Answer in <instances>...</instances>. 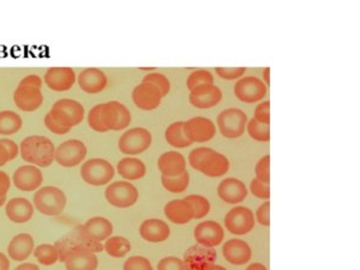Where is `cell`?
Returning <instances> with one entry per match:
<instances>
[{"mask_svg": "<svg viewBox=\"0 0 360 270\" xmlns=\"http://www.w3.org/2000/svg\"><path fill=\"white\" fill-rule=\"evenodd\" d=\"M20 153L25 162L36 167H48L54 161L55 146L45 136H28L21 142Z\"/></svg>", "mask_w": 360, "mask_h": 270, "instance_id": "1", "label": "cell"}, {"mask_svg": "<svg viewBox=\"0 0 360 270\" xmlns=\"http://www.w3.org/2000/svg\"><path fill=\"white\" fill-rule=\"evenodd\" d=\"M42 79L38 75H29L22 79L13 93V101L23 112L39 110L44 103Z\"/></svg>", "mask_w": 360, "mask_h": 270, "instance_id": "2", "label": "cell"}, {"mask_svg": "<svg viewBox=\"0 0 360 270\" xmlns=\"http://www.w3.org/2000/svg\"><path fill=\"white\" fill-rule=\"evenodd\" d=\"M55 248L58 250L59 259L62 261L71 251L75 250H84V251H91L94 254H99L104 251V244L98 242L95 239L89 236L84 231L83 225L76 226L75 229L71 231L70 233L60 238L58 242H55Z\"/></svg>", "mask_w": 360, "mask_h": 270, "instance_id": "3", "label": "cell"}, {"mask_svg": "<svg viewBox=\"0 0 360 270\" xmlns=\"http://www.w3.org/2000/svg\"><path fill=\"white\" fill-rule=\"evenodd\" d=\"M67 196L57 186H44L36 190L34 195V207L39 213L47 217H57L64 212L67 207Z\"/></svg>", "mask_w": 360, "mask_h": 270, "instance_id": "4", "label": "cell"}, {"mask_svg": "<svg viewBox=\"0 0 360 270\" xmlns=\"http://www.w3.org/2000/svg\"><path fill=\"white\" fill-rule=\"evenodd\" d=\"M116 174V169L113 165L107 160L96 159L88 160L81 167V176L87 184L93 186H104L108 184Z\"/></svg>", "mask_w": 360, "mask_h": 270, "instance_id": "5", "label": "cell"}, {"mask_svg": "<svg viewBox=\"0 0 360 270\" xmlns=\"http://www.w3.org/2000/svg\"><path fill=\"white\" fill-rule=\"evenodd\" d=\"M51 115L64 127H72L79 125L84 118V107L74 98H60L51 108Z\"/></svg>", "mask_w": 360, "mask_h": 270, "instance_id": "6", "label": "cell"}, {"mask_svg": "<svg viewBox=\"0 0 360 270\" xmlns=\"http://www.w3.org/2000/svg\"><path fill=\"white\" fill-rule=\"evenodd\" d=\"M153 137L145 127H133L120 136L118 147L125 155H138L152 146Z\"/></svg>", "mask_w": 360, "mask_h": 270, "instance_id": "7", "label": "cell"}, {"mask_svg": "<svg viewBox=\"0 0 360 270\" xmlns=\"http://www.w3.org/2000/svg\"><path fill=\"white\" fill-rule=\"evenodd\" d=\"M106 201L113 207L124 209L130 208L136 205L138 200V190L135 185L128 183L126 180L114 181L109 184L105 191Z\"/></svg>", "mask_w": 360, "mask_h": 270, "instance_id": "8", "label": "cell"}, {"mask_svg": "<svg viewBox=\"0 0 360 270\" xmlns=\"http://www.w3.org/2000/svg\"><path fill=\"white\" fill-rule=\"evenodd\" d=\"M246 124L248 117L239 108H227L218 117L220 132L226 139H239L240 136L244 135Z\"/></svg>", "mask_w": 360, "mask_h": 270, "instance_id": "9", "label": "cell"}, {"mask_svg": "<svg viewBox=\"0 0 360 270\" xmlns=\"http://www.w3.org/2000/svg\"><path fill=\"white\" fill-rule=\"evenodd\" d=\"M87 146L79 139H69L55 148L54 160L62 167L72 168L82 164L87 156Z\"/></svg>", "mask_w": 360, "mask_h": 270, "instance_id": "10", "label": "cell"}, {"mask_svg": "<svg viewBox=\"0 0 360 270\" xmlns=\"http://www.w3.org/2000/svg\"><path fill=\"white\" fill-rule=\"evenodd\" d=\"M101 119L108 131H120L124 130L131 123V113L128 107L119 101H108L102 103Z\"/></svg>", "mask_w": 360, "mask_h": 270, "instance_id": "11", "label": "cell"}, {"mask_svg": "<svg viewBox=\"0 0 360 270\" xmlns=\"http://www.w3.org/2000/svg\"><path fill=\"white\" fill-rule=\"evenodd\" d=\"M225 226L228 232L236 236H244L253 231L255 226V215L251 209L241 205L236 207L226 214Z\"/></svg>", "mask_w": 360, "mask_h": 270, "instance_id": "12", "label": "cell"}, {"mask_svg": "<svg viewBox=\"0 0 360 270\" xmlns=\"http://www.w3.org/2000/svg\"><path fill=\"white\" fill-rule=\"evenodd\" d=\"M184 134L191 143H204L214 139L216 127L211 119L194 117L184 122Z\"/></svg>", "mask_w": 360, "mask_h": 270, "instance_id": "13", "label": "cell"}, {"mask_svg": "<svg viewBox=\"0 0 360 270\" xmlns=\"http://www.w3.org/2000/svg\"><path fill=\"white\" fill-rule=\"evenodd\" d=\"M234 94L243 103H258L267 95V86L260 78L248 76V77L240 78L236 83Z\"/></svg>", "mask_w": 360, "mask_h": 270, "instance_id": "14", "label": "cell"}, {"mask_svg": "<svg viewBox=\"0 0 360 270\" xmlns=\"http://www.w3.org/2000/svg\"><path fill=\"white\" fill-rule=\"evenodd\" d=\"M216 261V251L214 248L202 245L191 246L184 255L182 262L187 270H206Z\"/></svg>", "mask_w": 360, "mask_h": 270, "instance_id": "15", "label": "cell"}, {"mask_svg": "<svg viewBox=\"0 0 360 270\" xmlns=\"http://www.w3.org/2000/svg\"><path fill=\"white\" fill-rule=\"evenodd\" d=\"M44 181V176L40 168L33 165H25L22 167L17 168L13 173V183L18 190L30 193L36 191L41 186Z\"/></svg>", "mask_w": 360, "mask_h": 270, "instance_id": "16", "label": "cell"}, {"mask_svg": "<svg viewBox=\"0 0 360 270\" xmlns=\"http://www.w3.org/2000/svg\"><path fill=\"white\" fill-rule=\"evenodd\" d=\"M161 91L150 83H143L133 90V101L140 110L153 111L161 103Z\"/></svg>", "mask_w": 360, "mask_h": 270, "instance_id": "17", "label": "cell"}, {"mask_svg": "<svg viewBox=\"0 0 360 270\" xmlns=\"http://www.w3.org/2000/svg\"><path fill=\"white\" fill-rule=\"evenodd\" d=\"M194 236L199 245L216 248L224 240L225 232L219 222L207 220L196 226Z\"/></svg>", "mask_w": 360, "mask_h": 270, "instance_id": "18", "label": "cell"}, {"mask_svg": "<svg viewBox=\"0 0 360 270\" xmlns=\"http://www.w3.org/2000/svg\"><path fill=\"white\" fill-rule=\"evenodd\" d=\"M222 100V91L215 84H204L192 89L189 95L191 105L197 108L207 110L216 106Z\"/></svg>", "mask_w": 360, "mask_h": 270, "instance_id": "19", "label": "cell"}, {"mask_svg": "<svg viewBox=\"0 0 360 270\" xmlns=\"http://www.w3.org/2000/svg\"><path fill=\"white\" fill-rule=\"evenodd\" d=\"M76 72L71 68H51L46 71V86L54 91H67L76 83Z\"/></svg>", "mask_w": 360, "mask_h": 270, "instance_id": "20", "label": "cell"}, {"mask_svg": "<svg viewBox=\"0 0 360 270\" xmlns=\"http://www.w3.org/2000/svg\"><path fill=\"white\" fill-rule=\"evenodd\" d=\"M228 169H229V160L224 154L215 152L211 148L201 161L197 171L211 178H219L225 176L228 172Z\"/></svg>", "mask_w": 360, "mask_h": 270, "instance_id": "21", "label": "cell"}, {"mask_svg": "<svg viewBox=\"0 0 360 270\" xmlns=\"http://www.w3.org/2000/svg\"><path fill=\"white\" fill-rule=\"evenodd\" d=\"M218 195L228 205H238L248 196V188L241 180L227 178L222 180L218 186Z\"/></svg>", "mask_w": 360, "mask_h": 270, "instance_id": "22", "label": "cell"}, {"mask_svg": "<svg viewBox=\"0 0 360 270\" xmlns=\"http://www.w3.org/2000/svg\"><path fill=\"white\" fill-rule=\"evenodd\" d=\"M222 254L227 262L234 266H243L253 257V250L241 239H231L222 246Z\"/></svg>", "mask_w": 360, "mask_h": 270, "instance_id": "23", "label": "cell"}, {"mask_svg": "<svg viewBox=\"0 0 360 270\" xmlns=\"http://www.w3.org/2000/svg\"><path fill=\"white\" fill-rule=\"evenodd\" d=\"M79 86L88 94H98L107 86V76L104 71L95 68L83 70L77 77Z\"/></svg>", "mask_w": 360, "mask_h": 270, "instance_id": "24", "label": "cell"}, {"mask_svg": "<svg viewBox=\"0 0 360 270\" xmlns=\"http://www.w3.org/2000/svg\"><path fill=\"white\" fill-rule=\"evenodd\" d=\"M62 262L67 270H96L99 266L96 254L84 250L71 251L64 257Z\"/></svg>", "mask_w": 360, "mask_h": 270, "instance_id": "25", "label": "cell"}, {"mask_svg": "<svg viewBox=\"0 0 360 270\" xmlns=\"http://www.w3.org/2000/svg\"><path fill=\"white\" fill-rule=\"evenodd\" d=\"M5 213L10 221L15 224H25L33 217L34 205L27 198L16 197L6 203Z\"/></svg>", "mask_w": 360, "mask_h": 270, "instance_id": "26", "label": "cell"}, {"mask_svg": "<svg viewBox=\"0 0 360 270\" xmlns=\"http://www.w3.org/2000/svg\"><path fill=\"white\" fill-rule=\"evenodd\" d=\"M158 167L162 176L174 178L187 171V160L178 152L164 153L159 158Z\"/></svg>", "mask_w": 360, "mask_h": 270, "instance_id": "27", "label": "cell"}, {"mask_svg": "<svg viewBox=\"0 0 360 270\" xmlns=\"http://www.w3.org/2000/svg\"><path fill=\"white\" fill-rule=\"evenodd\" d=\"M140 234L145 242H165L170 237V226L160 219H149L142 222L140 226Z\"/></svg>", "mask_w": 360, "mask_h": 270, "instance_id": "28", "label": "cell"}, {"mask_svg": "<svg viewBox=\"0 0 360 270\" xmlns=\"http://www.w3.org/2000/svg\"><path fill=\"white\" fill-rule=\"evenodd\" d=\"M34 249V239L30 234H17L8 245V257L16 262H23L33 254Z\"/></svg>", "mask_w": 360, "mask_h": 270, "instance_id": "29", "label": "cell"}, {"mask_svg": "<svg viewBox=\"0 0 360 270\" xmlns=\"http://www.w3.org/2000/svg\"><path fill=\"white\" fill-rule=\"evenodd\" d=\"M165 215L175 225H185L194 219L192 207L185 198L168 202L165 205Z\"/></svg>", "mask_w": 360, "mask_h": 270, "instance_id": "30", "label": "cell"}, {"mask_svg": "<svg viewBox=\"0 0 360 270\" xmlns=\"http://www.w3.org/2000/svg\"><path fill=\"white\" fill-rule=\"evenodd\" d=\"M116 172L125 180L142 179L147 174V166L142 160L126 156L116 165Z\"/></svg>", "mask_w": 360, "mask_h": 270, "instance_id": "31", "label": "cell"}, {"mask_svg": "<svg viewBox=\"0 0 360 270\" xmlns=\"http://www.w3.org/2000/svg\"><path fill=\"white\" fill-rule=\"evenodd\" d=\"M83 229L98 242L107 240L113 233L112 222L102 217H91L86 224H83Z\"/></svg>", "mask_w": 360, "mask_h": 270, "instance_id": "32", "label": "cell"}, {"mask_svg": "<svg viewBox=\"0 0 360 270\" xmlns=\"http://www.w3.org/2000/svg\"><path fill=\"white\" fill-rule=\"evenodd\" d=\"M23 125L21 115L13 111L0 112V135L11 136L20 131Z\"/></svg>", "mask_w": 360, "mask_h": 270, "instance_id": "33", "label": "cell"}, {"mask_svg": "<svg viewBox=\"0 0 360 270\" xmlns=\"http://www.w3.org/2000/svg\"><path fill=\"white\" fill-rule=\"evenodd\" d=\"M165 137L167 143L172 147L187 148L192 144L184 134V122L171 124L170 127L166 129Z\"/></svg>", "mask_w": 360, "mask_h": 270, "instance_id": "34", "label": "cell"}, {"mask_svg": "<svg viewBox=\"0 0 360 270\" xmlns=\"http://www.w3.org/2000/svg\"><path fill=\"white\" fill-rule=\"evenodd\" d=\"M104 250L111 257L123 258L130 252L131 244L125 237H109L104 244Z\"/></svg>", "mask_w": 360, "mask_h": 270, "instance_id": "35", "label": "cell"}, {"mask_svg": "<svg viewBox=\"0 0 360 270\" xmlns=\"http://www.w3.org/2000/svg\"><path fill=\"white\" fill-rule=\"evenodd\" d=\"M33 254L42 266H53L54 263L59 261L58 250L52 244H41L36 246Z\"/></svg>", "mask_w": 360, "mask_h": 270, "instance_id": "36", "label": "cell"}, {"mask_svg": "<svg viewBox=\"0 0 360 270\" xmlns=\"http://www.w3.org/2000/svg\"><path fill=\"white\" fill-rule=\"evenodd\" d=\"M161 184L164 188L172 193H184L190 184V174L187 171L174 178L161 176Z\"/></svg>", "mask_w": 360, "mask_h": 270, "instance_id": "37", "label": "cell"}, {"mask_svg": "<svg viewBox=\"0 0 360 270\" xmlns=\"http://www.w3.org/2000/svg\"><path fill=\"white\" fill-rule=\"evenodd\" d=\"M191 207H192V212H194V219L199 220L204 217H207L209 212H211V203L208 201L207 198L201 195H190V196L185 197Z\"/></svg>", "mask_w": 360, "mask_h": 270, "instance_id": "38", "label": "cell"}, {"mask_svg": "<svg viewBox=\"0 0 360 270\" xmlns=\"http://www.w3.org/2000/svg\"><path fill=\"white\" fill-rule=\"evenodd\" d=\"M204 84H214V76L209 70L199 69L192 71L187 79V89L192 90Z\"/></svg>", "mask_w": 360, "mask_h": 270, "instance_id": "39", "label": "cell"}, {"mask_svg": "<svg viewBox=\"0 0 360 270\" xmlns=\"http://www.w3.org/2000/svg\"><path fill=\"white\" fill-rule=\"evenodd\" d=\"M248 134L251 139L258 142H269L270 139V127L265 124L258 123L256 119L253 118L248 122Z\"/></svg>", "mask_w": 360, "mask_h": 270, "instance_id": "40", "label": "cell"}, {"mask_svg": "<svg viewBox=\"0 0 360 270\" xmlns=\"http://www.w3.org/2000/svg\"><path fill=\"white\" fill-rule=\"evenodd\" d=\"M142 82L150 83V84L156 86V88L161 91L162 98L170 93V79L166 77L165 75L159 74V72H152V74L147 75V76L143 78Z\"/></svg>", "mask_w": 360, "mask_h": 270, "instance_id": "41", "label": "cell"}, {"mask_svg": "<svg viewBox=\"0 0 360 270\" xmlns=\"http://www.w3.org/2000/svg\"><path fill=\"white\" fill-rule=\"evenodd\" d=\"M101 110H102V103L93 107L89 113H88V124L91 129L96 132H107V127H105L101 119Z\"/></svg>", "mask_w": 360, "mask_h": 270, "instance_id": "42", "label": "cell"}, {"mask_svg": "<svg viewBox=\"0 0 360 270\" xmlns=\"http://www.w3.org/2000/svg\"><path fill=\"white\" fill-rule=\"evenodd\" d=\"M123 270H153V266L148 258L133 256L125 261Z\"/></svg>", "mask_w": 360, "mask_h": 270, "instance_id": "43", "label": "cell"}, {"mask_svg": "<svg viewBox=\"0 0 360 270\" xmlns=\"http://www.w3.org/2000/svg\"><path fill=\"white\" fill-rule=\"evenodd\" d=\"M270 156L265 155L260 159L257 162L256 167H255V172H256V178L261 180L265 184H269L270 181Z\"/></svg>", "mask_w": 360, "mask_h": 270, "instance_id": "44", "label": "cell"}, {"mask_svg": "<svg viewBox=\"0 0 360 270\" xmlns=\"http://www.w3.org/2000/svg\"><path fill=\"white\" fill-rule=\"evenodd\" d=\"M250 191L253 193V196L261 200H269L270 197V188L269 184H265L261 180L255 179L251 181L250 184Z\"/></svg>", "mask_w": 360, "mask_h": 270, "instance_id": "45", "label": "cell"}, {"mask_svg": "<svg viewBox=\"0 0 360 270\" xmlns=\"http://www.w3.org/2000/svg\"><path fill=\"white\" fill-rule=\"evenodd\" d=\"M158 270H187L185 264L182 262V259L178 257L162 258L161 261L158 263Z\"/></svg>", "mask_w": 360, "mask_h": 270, "instance_id": "46", "label": "cell"}, {"mask_svg": "<svg viewBox=\"0 0 360 270\" xmlns=\"http://www.w3.org/2000/svg\"><path fill=\"white\" fill-rule=\"evenodd\" d=\"M44 123H45V127H47L51 132L55 134V135H65V134H67V132L71 130L70 127H64L62 124L58 123V122L51 115L50 112L45 115Z\"/></svg>", "mask_w": 360, "mask_h": 270, "instance_id": "47", "label": "cell"}, {"mask_svg": "<svg viewBox=\"0 0 360 270\" xmlns=\"http://www.w3.org/2000/svg\"><path fill=\"white\" fill-rule=\"evenodd\" d=\"M215 71L220 77L232 81V79L241 77L245 74L246 69L245 68H216Z\"/></svg>", "mask_w": 360, "mask_h": 270, "instance_id": "48", "label": "cell"}, {"mask_svg": "<svg viewBox=\"0 0 360 270\" xmlns=\"http://www.w3.org/2000/svg\"><path fill=\"white\" fill-rule=\"evenodd\" d=\"M270 103L269 101H265V103H260L255 110V117L258 123L265 124L269 125L270 124Z\"/></svg>", "mask_w": 360, "mask_h": 270, "instance_id": "49", "label": "cell"}, {"mask_svg": "<svg viewBox=\"0 0 360 270\" xmlns=\"http://www.w3.org/2000/svg\"><path fill=\"white\" fill-rule=\"evenodd\" d=\"M209 149H211V148L208 147H199L194 149V150L190 153V155H189V164H190L191 167L197 171L201 161H202L203 158L207 154Z\"/></svg>", "mask_w": 360, "mask_h": 270, "instance_id": "50", "label": "cell"}, {"mask_svg": "<svg viewBox=\"0 0 360 270\" xmlns=\"http://www.w3.org/2000/svg\"><path fill=\"white\" fill-rule=\"evenodd\" d=\"M257 221L260 222L262 226H268L270 225V203L267 201L263 203V205H260L258 209H257L256 212V219Z\"/></svg>", "mask_w": 360, "mask_h": 270, "instance_id": "51", "label": "cell"}, {"mask_svg": "<svg viewBox=\"0 0 360 270\" xmlns=\"http://www.w3.org/2000/svg\"><path fill=\"white\" fill-rule=\"evenodd\" d=\"M0 143L3 144L5 149H6L10 161L16 159L18 154H20V147L17 146L16 142H13V139H0Z\"/></svg>", "mask_w": 360, "mask_h": 270, "instance_id": "52", "label": "cell"}, {"mask_svg": "<svg viewBox=\"0 0 360 270\" xmlns=\"http://www.w3.org/2000/svg\"><path fill=\"white\" fill-rule=\"evenodd\" d=\"M11 188V180L6 173L0 171V197H6Z\"/></svg>", "mask_w": 360, "mask_h": 270, "instance_id": "53", "label": "cell"}, {"mask_svg": "<svg viewBox=\"0 0 360 270\" xmlns=\"http://www.w3.org/2000/svg\"><path fill=\"white\" fill-rule=\"evenodd\" d=\"M8 161H10V158H8V152H6L4 146L0 143V167L5 166Z\"/></svg>", "mask_w": 360, "mask_h": 270, "instance_id": "54", "label": "cell"}, {"mask_svg": "<svg viewBox=\"0 0 360 270\" xmlns=\"http://www.w3.org/2000/svg\"><path fill=\"white\" fill-rule=\"evenodd\" d=\"M0 270H10V259L3 252H0Z\"/></svg>", "mask_w": 360, "mask_h": 270, "instance_id": "55", "label": "cell"}, {"mask_svg": "<svg viewBox=\"0 0 360 270\" xmlns=\"http://www.w3.org/2000/svg\"><path fill=\"white\" fill-rule=\"evenodd\" d=\"M13 270H40V268L34 263H22Z\"/></svg>", "mask_w": 360, "mask_h": 270, "instance_id": "56", "label": "cell"}, {"mask_svg": "<svg viewBox=\"0 0 360 270\" xmlns=\"http://www.w3.org/2000/svg\"><path fill=\"white\" fill-rule=\"evenodd\" d=\"M245 270H268L267 269V266L265 264H262V263H251L250 266L246 268Z\"/></svg>", "mask_w": 360, "mask_h": 270, "instance_id": "57", "label": "cell"}, {"mask_svg": "<svg viewBox=\"0 0 360 270\" xmlns=\"http://www.w3.org/2000/svg\"><path fill=\"white\" fill-rule=\"evenodd\" d=\"M270 69L269 68H267V69H265V71H263V79H265V84H269L270 83Z\"/></svg>", "mask_w": 360, "mask_h": 270, "instance_id": "58", "label": "cell"}, {"mask_svg": "<svg viewBox=\"0 0 360 270\" xmlns=\"http://www.w3.org/2000/svg\"><path fill=\"white\" fill-rule=\"evenodd\" d=\"M206 270H227L224 266H218V264H211V266H208Z\"/></svg>", "mask_w": 360, "mask_h": 270, "instance_id": "59", "label": "cell"}, {"mask_svg": "<svg viewBox=\"0 0 360 270\" xmlns=\"http://www.w3.org/2000/svg\"><path fill=\"white\" fill-rule=\"evenodd\" d=\"M6 203V197H0V208Z\"/></svg>", "mask_w": 360, "mask_h": 270, "instance_id": "60", "label": "cell"}]
</instances>
